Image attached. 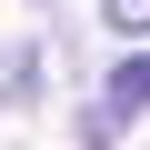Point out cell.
<instances>
[{"mask_svg": "<svg viewBox=\"0 0 150 150\" xmlns=\"http://www.w3.org/2000/svg\"><path fill=\"white\" fill-rule=\"evenodd\" d=\"M110 110H150V50H130L110 70Z\"/></svg>", "mask_w": 150, "mask_h": 150, "instance_id": "cell-1", "label": "cell"}, {"mask_svg": "<svg viewBox=\"0 0 150 150\" xmlns=\"http://www.w3.org/2000/svg\"><path fill=\"white\" fill-rule=\"evenodd\" d=\"M100 20L110 30H150V0H100Z\"/></svg>", "mask_w": 150, "mask_h": 150, "instance_id": "cell-2", "label": "cell"}]
</instances>
